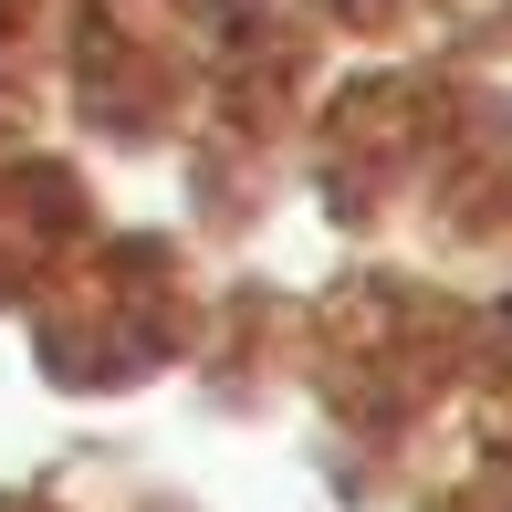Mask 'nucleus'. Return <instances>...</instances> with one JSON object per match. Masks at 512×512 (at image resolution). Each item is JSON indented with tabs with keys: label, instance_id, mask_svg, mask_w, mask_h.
I'll return each mask as SVG.
<instances>
[]
</instances>
